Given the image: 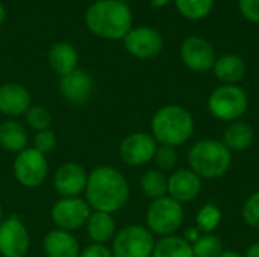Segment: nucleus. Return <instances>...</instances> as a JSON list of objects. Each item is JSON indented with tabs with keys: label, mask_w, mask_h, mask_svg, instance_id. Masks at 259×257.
I'll list each match as a JSON object with an SVG mask.
<instances>
[{
	"label": "nucleus",
	"mask_w": 259,
	"mask_h": 257,
	"mask_svg": "<svg viewBox=\"0 0 259 257\" xmlns=\"http://www.w3.org/2000/svg\"><path fill=\"white\" fill-rule=\"evenodd\" d=\"M127 179L114 167L102 165L88 174L85 200L97 212L114 214L129 201Z\"/></svg>",
	"instance_id": "1"
},
{
	"label": "nucleus",
	"mask_w": 259,
	"mask_h": 257,
	"mask_svg": "<svg viewBox=\"0 0 259 257\" xmlns=\"http://www.w3.org/2000/svg\"><path fill=\"white\" fill-rule=\"evenodd\" d=\"M85 26L102 39H123L134 27V15L129 3L118 0H96L85 11Z\"/></svg>",
	"instance_id": "2"
},
{
	"label": "nucleus",
	"mask_w": 259,
	"mask_h": 257,
	"mask_svg": "<svg viewBox=\"0 0 259 257\" xmlns=\"http://www.w3.org/2000/svg\"><path fill=\"white\" fill-rule=\"evenodd\" d=\"M194 127V118L187 108L179 105H165L153 114L150 121V135L161 145L179 147L191 139Z\"/></svg>",
	"instance_id": "3"
},
{
	"label": "nucleus",
	"mask_w": 259,
	"mask_h": 257,
	"mask_svg": "<svg viewBox=\"0 0 259 257\" xmlns=\"http://www.w3.org/2000/svg\"><path fill=\"white\" fill-rule=\"evenodd\" d=\"M188 165L202 180L220 179L232 167V151L220 139H200L188 150Z\"/></svg>",
	"instance_id": "4"
},
{
	"label": "nucleus",
	"mask_w": 259,
	"mask_h": 257,
	"mask_svg": "<svg viewBox=\"0 0 259 257\" xmlns=\"http://www.w3.org/2000/svg\"><path fill=\"white\" fill-rule=\"evenodd\" d=\"M206 106L215 120L234 123L247 112L249 95L240 85H220L209 94Z\"/></svg>",
	"instance_id": "5"
},
{
	"label": "nucleus",
	"mask_w": 259,
	"mask_h": 257,
	"mask_svg": "<svg viewBox=\"0 0 259 257\" xmlns=\"http://www.w3.org/2000/svg\"><path fill=\"white\" fill-rule=\"evenodd\" d=\"M185 218L184 208L179 201L165 195L152 201L146 212V224L147 229L153 233V236H171L182 227Z\"/></svg>",
	"instance_id": "6"
},
{
	"label": "nucleus",
	"mask_w": 259,
	"mask_h": 257,
	"mask_svg": "<svg viewBox=\"0 0 259 257\" xmlns=\"http://www.w3.org/2000/svg\"><path fill=\"white\" fill-rule=\"evenodd\" d=\"M155 242L147 227L131 224L115 233L111 251L114 257H152Z\"/></svg>",
	"instance_id": "7"
},
{
	"label": "nucleus",
	"mask_w": 259,
	"mask_h": 257,
	"mask_svg": "<svg viewBox=\"0 0 259 257\" xmlns=\"http://www.w3.org/2000/svg\"><path fill=\"white\" fill-rule=\"evenodd\" d=\"M12 168L17 182L24 188L41 186L49 174V162L46 155L36 151L33 147H27L20 151L14 159Z\"/></svg>",
	"instance_id": "8"
},
{
	"label": "nucleus",
	"mask_w": 259,
	"mask_h": 257,
	"mask_svg": "<svg viewBox=\"0 0 259 257\" xmlns=\"http://www.w3.org/2000/svg\"><path fill=\"white\" fill-rule=\"evenodd\" d=\"M123 45L129 55L137 59H153L164 47V38L155 27L138 26L132 27L123 38Z\"/></svg>",
	"instance_id": "9"
},
{
	"label": "nucleus",
	"mask_w": 259,
	"mask_h": 257,
	"mask_svg": "<svg viewBox=\"0 0 259 257\" xmlns=\"http://www.w3.org/2000/svg\"><path fill=\"white\" fill-rule=\"evenodd\" d=\"M181 59L191 71L208 73L212 70L217 61V53L206 38L191 35L187 36L181 44Z\"/></svg>",
	"instance_id": "10"
},
{
	"label": "nucleus",
	"mask_w": 259,
	"mask_h": 257,
	"mask_svg": "<svg viewBox=\"0 0 259 257\" xmlns=\"http://www.w3.org/2000/svg\"><path fill=\"white\" fill-rule=\"evenodd\" d=\"M91 215V208L87 200L80 197L59 198L52 208V220L58 229L65 232L77 230L87 226Z\"/></svg>",
	"instance_id": "11"
},
{
	"label": "nucleus",
	"mask_w": 259,
	"mask_h": 257,
	"mask_svg": "<svg viewBox=\"0 0 259 257\" xmlns=\"http://www.w3.org/2000/svg\"><path fill=\"white\" fill-rule=\"evenodd\" d=\"M30 247V238L23 221L11 215L0 223V254L3 257H24Z\"/></svg>",
	"instance_id": "12"
},
{
	"label": "nucleus",
	"mask_w": 259,
	"mask_h": 257,
	"mask_svg": "<svg viewBox=\"0 0 259 257\" xmlns=\"http://www.w3.org/2000/svg\"><path fill=\"white\" fill-rule=\"evenodd\" d=\"M156 148L158 142L150 133L134 132L121 141L118 153L124 164L131 167H143L153 161Z\"/></svg>",
	"instance_id": "13"
},
{
	"label": "nucleus",
	"mask_w": 259,
	"mask_h": 257,
	"mask_svg": "<svg viewBox=\"0 0 259 257\" xmlns=\"http://www.w3.org/2000/svg\"><path fill=\"white\" fill-rule=\"evenodd\" d=\"M88 182V173L85 168L74 162H67L61 165L53 177V185L61 198L79 197L85 192Z\"/></svg>",
	"instance_id": "14"
},
{
	"label": "nucleus",
	"mask_w": 259,
	"mask_h": 257,
	"mask_svg": "<svg viewBox=\"0 0 259 257\" xmlns=\"http://www.w3.org/2000/svg\"><path fill=\"white\" fill-rule=\"evenodd\" d=\"M202 191V179L190 168H179L168 176L167 195L182 203L194 201Z\"/></svg>",
	"instance_id": "15"
},
{
	"label": "nucleus",
	"mask_w": 259,
	"mask_h": 257,
	"mask_svg": "<svg viewBox=\"0 0 259 257\" xmlns=\"http://www.w3.org/2000/svg\"><path fill=\"white\" fill-rule=\"evenodd\" d=\"M59 92L67 101L82 105L91 98L94 92V80L90 73L76 68L59 79Z\"/></svg>",
	"instance_id": "16"
},
{
	"label": "nucleus",
	"mask_w": 259,
	"mask_h": 257,
	"mask_svg": "<svg viewBox=\"0 0 259 257\" xmlns=\"http://www.w3.org/2000/svg\"><path fill=\"white\" fill-rule=\"evenodd\" d=\"M30 92L20 83L9 82L0 85V114L8 117L24 115L30 108Z\"/></svg>",
	"instance_id": "17"
},
{
	"label": "nucleus",
	"mask_w": 259,
	"mask_h": 257,
	"mask_svg": "<svg viewBox=\"0 0 259 257\" xmlns=\"http://www.w3.org/2000/svg\"><path fill=\"white\" fill-rule=\"evenodd\" d=\"M42 248L47 257H79V241L71 232L55 229L49 232L42 241Z\"/></svg>",
	"instance_id": "18"
},
{
	"label": "nucleus",
	"mask_w": 259,
	"mask_h": 257,
	"mask_svg": "<svg viewBox=\"0 0 259 257\" xmlns=\"http://www.w3.org/2000/svg\"><path fill=\"white\" fill-rule=\"evenodd\" d=\"M212 71L215 77L222 82V85H238L246 76L247 64L240 55L226 53L217 56Z\"/></svg>",
	"instance_id": "19"
},
{
	"label": "nucleus",
	"mask_w": 259,
	"mask_h": 257,
	"mask_svg": "<svg viewBox=\"0 0 259 257\" xmlns=\"http://www.w3.org/2000/svg\"><path fill=\"white\" fill-rule=\"evenodd\" d=\"M220 141L232 153H235V151L237 153L246 151L255 142V130H253V127L249 123H246L243 120H238V121L229 123L225 127Z\"/></svg>",
	"instance_id": "20"
},
{
	"label": "nucleus",
	"mask_w": 259,
	"mask_h": 257,
	"mask_svg": "<svg viewBox=\"0 0 259 257\" xmlns=\"http://www.w3.org/2000/svg\"><path fill=\"white\" fill-rule=\"evenodd\" d=\"M47 59L52 70L56 74H59V77H62L77 68L79 55L77 50L70 42L61 41V42H55L50 47Z\"/></svg>",
	"instance_id": "21"
},
{
	"label": "nucleus",
	"mask_w": 259,
	"mask_h": 257,
	"mask_svg": "<svg viewBox=\"0 0 259 257\" xmlns=\"http://www.w3.org/2000/svg\"><path fill=\"white\" fill-rule=\"evenodd\" d=\"M27 130L15 120H6L0 124V147L9 153H20L27 148Z\"/></svg>",
	"instance_id": "22"
},
{
	"label": "nucleus",
	"mask_w": 259,
	"mask_h": 257,
	"mask_svg": "<svg viewBox=\"0 0 259 257\" xmlns=\"http://www.w3.org/2000/svg\"><path fill=\"white\" fill-rule=\"evenodd\" d=\"M87 232L93 244H106L115 236V221L112 214L94 211L87 221Z\"/></svg>",
	"instance_id": "23"
},
{
	"label": "nucleus",
	"mask_w": 259,
	"mask_h": 257,
	"mask_svg": "<svg viewBox=\"0 0 259 257\" xmlns=\"http://www.w3.org/2000/svg\"><path fill=\"white\" fill-rule=\"evenodd\" d=\"M152 257H194L193 247L182 236L171 235L155 242Z\"/></svg>",
	"instance_id": "24"
},
{
	"label": "nucleus",
	"mask_w": 259,
	"mask_h": 257,
	"mask_svg": "<svg viewBox=\"0 0 259 257\" xmlns=\"http://www.w3.org/2000/svg\"><path fill=\"white\" fill-rule=\"evenodd\" d=\"M167 186H168V177L156 168L146 171L140 180V188L150 201L165 197Z\"/></svg>",
	"instance_id": "25"
},
{
	"label": "nucleus",
	"mask_w": 259,
	"mask_h": 257,
	"mask_svg": "<svg viewBox=\"0 0 259 257\" xmlns=\"http://www.w3.org/2000/svg\"><path fill=\"white\" fill-rule=\"evenodd\" d=\"M178 12L191 21H199L206 18L212 9L215 0H173Z\"/></svg>",
	"instance_id": "26"
},
{
	"label": "nucleus",
	"mask_w": 259,
	"mask_h": 257,
	"mask_svg": "<svg viewBox=\"0 0 259 257\" xmlns=\"http://www.w3.org/2000/svg\"><path fill=\"white\" fill-rule=\"evenodd\" d=\"M222 209L215 203H206L196 214V227L202 233H214L222 224Z\"/></svg>",
	"instance_id": "27"
},
{
	"label": "nucleus",
	"mask_w": 259,
	"mask_h": 257,
	"mask_svg": "<svg viewBox=\"0 0 259 257\" xmlns=\"http://www.w3.org/2000/svg\"><path fill=\"white\" fill-rule=\"evenodd\" d=\"M191 247L194 257H219L225 250L222 239L214 233H202Z\"/></svg>",
	"instance_id": "28"
},
{
	"label": "nucleus",
	"mask_w": 259,
	"mask_h": 257,
	"mask_svg": "<svg viewBox=\"0 0 259 257\" xmlns=\"http://www.w3.org/2000/svg\"><path fill=\"white\" fill-rule=\"evenodd\" d=\"M24 118H26V123L35 132L47 130L50 129V124H52L50 112L44 106H39V105H30V108L24 114Z\"/></svg>",
	"instance_id": "29"
},
{
	"label": "nucleus",
	"mask_w": 259,
	"mask_h": 257,
	"mask_svg": "<svg viewBox=\"0 0 259 257\" xmlns=\"http://www.w3.org/2000/svg\"><path fill=\"white\" fill-rule=\"evenodd\" d=\"M178 151L176 147L171 145H161L158 144V148L153 156V162L156 165V170L165 173V171H173L176 164H178Z\"/></svg>",
	"instance_id": "30"
},
{
	"label": "nucleus",
	"mask_w": 259,
	"mask_h": 257,
	"mask_svg": "<svg viewBox=\"0 0 259 257\" xmlns=\"http://www.w3.org/2000/svg\"><path fill=\"white\" fill-rule=\"evenodd\" d=\"M241 217L246 226L259 230V191L252 192L243 203Z\"/></svg>",
	"instance_id": "31"
},
{
	"label": "nucleus",
	"mask_w": 259,
	"mask_h": 257,
	"mask_svg": "<svg viewBox=\"0 0 259 257\" xmlns=\"http://www.w3.org/2000/svg\"><path fill=\"white\" fill-rule=\"evenodd\" d=\"M56 147V135L53 130L47 129V130H41L36 132L35 138H33V148L42 155L50 153L53 148Z\"/></svg>",
	"instance_id": "32"
},
{
	"label": "nucleus",
	"mask_w": 259,
	"mask_h": 257,
	"mask_svg": "<svg viewBox=\"0 0 259 257\" xmlns=\"http://www.w3.org/2000/svg\"><path fill=\"white\" fill-rule=\"evenodd\" d=\"M238 9L249 23L259 24V0H238Z\"/></svg>",
	"instance_id": "33"
},
{
	"label": "nucleus",
	"mask_w": 259,
	"mask_h": 257,
	"mask_svg": "<svg viewBox=\"0 0 259 257\" xmlns=\"http://www.w3.org/2000/svg\"><path fill=\"white\" fill-rule=\"evenodd\" d=\"M79 257H114L111 248H108L105 244H91L85 250L80 251Z\"/></svg>",
	"instance_id": "34"
},
{
	"label": "nucleus",
	"mask_w": 259,
	"mask_h": 257,
	"mask_svg": "<svg viewBox=\"0 0 259 257\" xmlns=\"http://www.w3.org/2000/svg\"><path fill=\"white\" fill-rule=\"evenodd\" d=\"M200 236H202V232L194 226V227H188V229L184 232V236H182V238H184L188 244H191V245H193V244H194Z\"/></svg>",
	"instance_id": "35"
},
{
	"label": "nucleus",
	"mask_w": 259,
	"mask_h": 257,
	"mask_svg": "<svg viewBox=\"0 0 259 257\" xmlns=\"http://www.w3.org/2000/svg\"><path fill=\"white\" fill-rule=\"evenodd\" d=\"M244 257H259V242L252 244V245L247 248V251H246Z\"/></svg>",
	"instance_id": "36"
},
{
	"label": "nucleus",
	"mask_w": 259,
	"mask_h": 257,
	"mask_svg": "<svg viewBox=\"0 0 259 257\" xmlns=\"http://www.w3.org/2000/svg\"><path fill=\"white\" fill-rule=\"evenodd\" d=\"M170 2H171V0H150V6H152L153 9H162V8H165Z\"/></svg>",
	"instance_id": "37"
},
{
	"label": "nucleus",
	"mask_w": 259,
	"mask_h": 257,
	"mask_svg": "<svg viewBox=\"0 0 259 257\" xmlns=\"http://www.w3.org/2000/svg\"><path fill=\"white\" fill-rule=\"evenodd\" d=\"M219 257H244L243 254H240L238 251H235V250H223L222 251V254Z\"/></svg>",
	"instance_id": "38"
},
{
	"label": "nucleus",
	"mask_w": 259,
	"mask_h": 257,
	"mask_svg": "<svg viewBox=\"0 0 259 257\" xmlns=\"http://www.w3.org/2000/svg\"><path fill=\"white\" fill-rule=\"evenodd\" d=\"M5 20H6V9H5L3 3H0V26L5 23Z\"/></svg>",
	"instance_id": "39"
},
{
	"label": "nucleus",
	"mask_w": 259,
	"mask_h": 257,
	"mask_svg": "<svg viewBox=\"0 0 259 257\" xmlns=\"http://www.w3.org/2000/svg\"><path fill=\"white\" fill-rule=\"evenodd\" d=\"M3 221V209H2V204H0V223Z\"/></svg>",
	"instance_id": "40"
},
{
	"label": "nucleus",
	"mask_w": 259,
	"mask_h": 257,
	"mask_svg": "<svg viewBox=\"0 0 259 257\" xmlns=\"http://www.w3.org/2000/svg\"><path fill=\"white\" fill-rule=\"evenodd\" d=\"M118 2H123V3H129V2H132V0H118Z\"/></svg>",
	"instance_id": "41"
}]
</instances>
